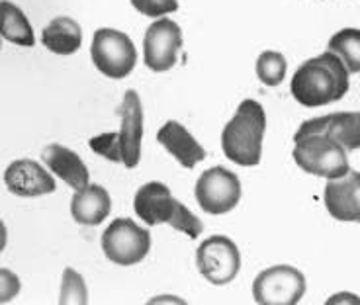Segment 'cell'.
Returning a JSON list of instances; mask_svg holds the SVG:
<instances>
[{
    "label": "cell",
    "mask_w": 360,
    "mask_h": 305,
    "mask_svg": "<svg viewBox=\"0 0 360 305\" xmlns=\"http://www.w3.org/2000/svg\"><path fill=\"white\" fill-rule=\"evenodd\" d=\"M264 129H266L264 108L257 100H243L221 134L225 157L239 167H257L262 157Z\"/></svg>",
    "instance_id": "obj_1"
},
{
    "label": "cell",
    "mask_w": 360,
    "mask_h": 305,
    "mask_svg": "<svg viewBox=\"0 0 360 305\" xmlns=\"http://www.w3.org/2000/svg\"><path fill=\"white\" fill-rule=\"evenodd\" d=\"M134 207L135 214L147 225H171L172 229L188 235L190 239H196L204 229L198 217L182 206L162 182L143 184L135 192Z\"/></svg>",
    "instance_id": "obj_2"
},
{
    "label": "cell",
    "mask_w": 360,
    "mask_h": 305,
    "mask_svg": "<svg viewBox=\"0 0 360 305\" xmlns=\"http://www.w3.org/2000/svg\"><path fill=\"white\" fill-rule=\"evenodd\" d=\"M292 157L307 174L325 180L341 179L351 171L349 151L331 135H309L294 145Z\"/></svg>",
    "instance_id": "obj_3"
},
{
    "label": "cell",
    "mask_w": 360,
    "mask_h": 305,
    "mask_svg": "<svg viewBox=\"0 0 360 305\" xmlns=\"http://www.w3.org/2000/svg\"><path fill=\"white\" fill-rule=\"evenodd\" d=\"M90 57L94 67L114 81L126 79L137 63V51L131 37L114 27H100L94 32Z\"/></svg>",
    "instance_id": "obj_4"
},
{
    "label": "cell",
    "mask_w": 360,
    "mask_h": 305,
    "mask_svg": "<svg viewBox=\"0 0 360 305\" xmlns=\"http://www.w3.org/2000/svg\"><path fill=\"white\" fill-rule=\"evenodd\" d=\"M151 249V235L134 219L117 217L102 235V251L117 266H134L143 261Z\"/></svg>",
    "instance_id": "obj_5"
},
{
    "label": "cell",
    "mask_w": 360,
    "mask_h": 305,
    "mask_svg": "<svg viewBox=\"0 0 360 305\" xmlns=\"http://www.w3.org/2000/svg\"><path fill=\"white\" fill-rule=\"evenodd\" d=\"M290 90L292 96L306 108H319L341 100L337 79L331 69L319 59V55L297 67Z\"/></svg>",
    "instance_id": "obj_6"
},
{
    "label": "cell",
    "mask_w": 360,
    "mask_h": 305,
    "mask_svg": "<svg viewBox=\"0 0 360 305\" xmlns=\"http://www.w3.org/2000/svg\"><path fill=\"white\" fill-rule=\"evenodd\" d=\"M306 294V276L290 264L262 270L252 282V297L259 305H296Z\"/></svg>",
    "instance_id": "obj_7"
},
{
    "label": "cell",
    "mask_w": 360,
    "mask_h": 305,
    "mask_svg": "<svg viewBox=\"0 0 360 305\" xmlns=\"http://www.w3.org/2000/svg\"><path fill=\"white\" fill-rule=\"evenodd\" d=\"M196 266L210 284L225 286L233 282L241 270V252L229 237L214 235L200 242L196 251Z\"/></svg>",
    "instance_id": "obj_8"
},
{
    "label": "cell",
    "mask_w": 360,
    "mask_h": 305,
    "mask_svg": "<svg viewBox=\"0 0 360 305\" xmlns=\"http://www.w3.org/2000/svg\"><path fill=\"white\" fill-rule=\"evenodd\" d=\"M200 207L212 216H224L237 207L241 200V182L225 167H212L200 174L196 182Z\"/></svg>",
    "instance_id": "obj_9"
},
{
    "label": "cell",
    "mask_w": 360,
    "mask_h": 305,
    "mask_svg": "<svg viewBox=\"0 0 360 305\" xmlns=\"http://www.w3.org/2000/svg\"><path fill=\"white\" fill-rule=\"evenodd\" d=\"M182 47V32L171 18L155 20L143 39V61L147 69L165 72L174 67Z\"/></svg>",
    "instance_id": "obj_10"
},
{
    "label": "cell",
    "mask_w": 360,
    "mask_h": 305,
    "mask_svg": "<svg viewBox=\"0 0 360 305\" xmlns=\"http://www.w3.org/2000/svg\"><path fill=\"white\" fill-rule=\"evenodd\" d=\"M122 117L120 126V141H122V155L127 169H135L141 159V139H143V106L139 94L135 90H127L117 108Z\"/></svg>",
    "instance_id": "obj_11"
},
{
    "label": "cell",
    "mask_w": 360,
    "mask_h": 305,
    "mask_svg": "<svg viewBox=\"0 0 360 305\" xmlns=\"http://www.w3.org/2000/svg\"><path fill=\"white\" fill-rule=\"evenodd\" d=\"M323 200L333 219L360 223V172L349 171L341 179L327 180Z\"/></svg>",
    "instance_id": "obj_12"
},
{
    "label": "cell",
    "mask_w": 360,
    "mask_h": 305,
    "mask_svg": "<svg viewBox=\"0 0 360 305\" xmlns=\"http://www.w3.org/2000/svg\"><path fill=\"white\" fill-rule=\"evenodd\" d=\"M6 188L20 197H37L51 194L57 188L51 172L32 159H18L10 162L4 171Z\"/></svg>",
    "instance_id": "obj_13"
},
{
    "label": "cell",
    "mask_w": 360,
    "mask_h": 305,
    "mask_svg": "<svg viewBox=\"0 0 360 305\" xmlns=\"http://www.w3.org/2000/svg\"><path fill=\"white\" fill-rule=\"evenodd\" d=\"M157 141L167 149V152L179 161L184 169H194L198 162L206 159L204 147L196 141V137L190 134L180 122L169 119L157 134Z\"/></svg>",
    "instance_id": "obj_14"
},
{
    "label": "cell",
    "mask_w": 360,
    "mask_h": 305,
    "mask_svg": "<svg viewBox=\"0 0 360 305\" xmlns=\"http://www.w3.org/2000/svg\"><path fill=\"white\" fill-rule=\"evenodd\" d=\"M41 159L47 164V169L53 172L55 176L67 182L75 192L90 184V172L86 164L69 147H63L59 143L47 145L41 151Z\"/></svg>",
    "instance_id": "obj_15"
},
{
    "label": "cell",
    "mask_w": 360,
    "mask_h": 305,
    "mask_svg": "<svg viewBox=\"0 0 360 305\" xmlns=\"http://www.w3.org/2000/svg\"><path fill=\"white\" fill-rule=\"evenodd\" d=\"M112 212V200L106 188L100 184H89L82 190H77L71 200V214L77 223L100 225Z\"/></svg>",
    "instance_id": "obj_16"
},
{
    "label": "cell",
    "mask_w": 360,
    "mask_h": 305,
    "mask_svg": "<svg viewBox=\"0 0 360 305\" xmlns=\"http://www.w3.org/2000/svg\"><path fill=\"white\" fill-rule=\"evenodd\" d=\"M41 44L57 55H72L82 45V27L69 16H57L41 32Z\"/></svg>",
    "instance_id": "obj_17"
},
{
    "label": "cell",
    "mask_w": 360,
    "mask_h": 305,
    "mask_svg": "<svg viewBox=\"0 0 360 305\" xmlns=\"http://www.w3.org/2000/svg\"><path fill=\"white\" fill-rule=\"evenodd\" d=\"M0 10H2V37L10 44L34 47V44H36L34 30H32V24L27 22L22 8L12 4L10 0H2Z\"/></svg>",
    "instance_id": "obj_18"
},
{
    "label": "cell",
    "mask_w": 360,
    "mask_h": 305,
    "mask_svg": "<svg viewBox=\"0 0 360 305\" xmlns=\"http://www.w3.org/2000/svg\"><path fill=\"white\" fill-rule=\"evenodd\" d=\"M327 49L341 57L342 63L347 65L351 74L360 72V30L345 27L341 32H337L329 39Z\"/></svg>",
    "instance_id": "obj_19"
},
{
    "label": "cell",
    "mask_w": 360,
    "mask_h": 305,
    "mask_svg": "<svg viewBox=\"0 0 360 305\" xmlns=\"http://www.w3.org/2000/svg\"><path fill=\"white\" fill-rule=\"evenodd\" d=\"M327 135H331L347 151L360 149V112H339L333 114V122Z\"/></svg>",
    "instance_id": "obj_20"
},
{
    "label": "cell",
    "mask_w": 360,
    "mask_h": 305,
    "mask_svg": "<svg viewBox=\"0 0 360 305\" xmlns=\"http://www.w3.org/2000/svg\"><path fill=\"white\" fill-rule=\"evenodd\" d=\"M288 71L286 57L278 51H262L257 59V77L266 86H278Z\"/></svg>",
    "instance_id": "obj_21"
},
{
    "label": "cell",
    "mask_w": 360,
    "mask_h": 305,
    "mask_svg": "<svg viewBox=\"0 0 360 305\" xmlns=\"http://www.w3.org/2000/svg\"><path fill=\"white\" fill-rule=\"evenodd\" d=\"M61 305H86L89 304V290L84 278L77 270L65 268L61 278V292H59Z\"/></svg>",
    "instance_id": "obj_22"
},
{
    "label": "cell",
    "mask_w": 360,
    "mask_h": 305,
    "mask_svg": "<svg viewBox=\"0 0 360 305\" xmlns=\"http://www.w3.org/2000/svg\"><path fill=\"white\" fill-rule=\"evenodd\" d=\"M90 149L98 152L100 157L108 159L110 162H122V141H120V131H108V134L94 135L89 141Z\"/></svg>",
    "instance_id": "obj_23"
},
{
    "label": "cell",
    "mask_w": 360,
    "mask_h": 305,
    "mask_svg": "<svg viewBox=\"0 0 360 305\" xmlns=\"http://www.w3.org/2000/svg\"><path fill=\"white\" fill-rule=\"evenodd\" d=\"M134 6L139 14L157 18V16H167L179 10V0H131Z\"/></svg>",
    "instance_id": "obj_24"
},
{
    "label": "cell",
    "mask_w": 360,
    "mask_h": 305,
    "mask_svg": "<svg viewBox=\"0 0 360 305\" xmlns=\"http://www.w3.org/2000/svg\"><path fill=\"white\" fill-rule=\"evenodd\" d=\"M319 59L323 61L331 72L335 74V79H337V84H339V96H345L347 92H349V77H351V72L347 69V65L342 63V59L333 51H329V49H325L323 53L319 55Z\"/></svg>",
    "instance_id": "obj_25"
},
{
    "label": "cell",
    "mask_w": 360,
    "mask_h": 305,
    "mask_svg": "<svg viewBox=\"0 0 360 305\" xmlns=\"http://www.w3.org/2000/svg\"><path fill=\"white\" fill-rule=\"evenodd\" d=\"M331 122H333V114L321 117H311V119H306L300 129L294 135V141H300L304 137H309V135H327L329 127H331Z\"/></svg>",
    "instance_id": "obj_26"
},
{
    "label": "cell",
    "mask_w": 360,
    "mask_h": 305,
    "mask_svg": "<svg viewBox=\"0 0 360 305\" xmlns=\"http://www.w3.org/2000/svg\"><path fill=\"white\" fill-rule=\"evenodd\" d=\"M20 278L8 268L0 270V304H8L20 294Z\"/></svg>",
    "instance_id": "obj_27"
},
{
    "label": "cell",
    "mask_w": 360,
    "mask_h": 305,
    "mask_svg": "<svg viewBox=\"0 0 360 305\" xmlns=\"http://www.w3.org/2000/svg\"><path fill=\"white\" fill-rule=\"evenodd\" d=\"M327 305H335V304H354V305H360V297L354 296V294H349V292H341V294H335L331 296L327 301Z\"/></svg>",
    "instance_id": "obj_28"
},
{
    "label": "cell",
    "mask_w": 360,
    "mask_h": 305,
    "mask_svg": "<svg viewBox=\"0 0 360 305\" xmlns=\"http://www.w3.org/2000/svg\"><path fill=\"white\" fill-rule=\"evenodd\" d=\"M149 304H184V301L174 296H159L155 297V299H151Z\"/></svg>",
    "instance_id": "obj_29"
}]
</instances>
